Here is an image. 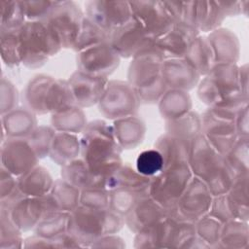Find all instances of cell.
Segmentation results:
<instances>
[{"label": "cell", "mask_w": 249, "mask_h": 249, "mask_svg": "<svg viewBox=\"0 0 249 249\" xmlns=\"http://www.w3.org/2000/svg\"><path fill=\"white\" fill-rule=\"evenodd\" d=\"M81 156L89 168L106 178L123 162L122 148L105 121L95 120L87 124L80 138Z\"/></svg>", "instance_id": "cell-1"}, {"label": "cell", "mask_w": 249, "mask_h": 249, "mask_svg": "<svg viewBox=\"0 0 249 249\" xmlns=\"http://www.w3.org/2000/svg\"><path fill=\"white\" fill-rule=\"evenodd\" d=\"M188 164L193 175L207 185L213 196L227 194L236 178L224 156L213 148L203 133L191 141Z\"/></svg>", "instance_id": "cell-2"}, {"label": "cell", "mask_w": 249, "mask_h": 249, "mask_svg": "<svg viewBox=\"0 0 249 249\" xmlns=\"http://www.w3.org/2000/svg\"><path fill=\"white\" fill-rule=\"evenodd\" d=\"M197 235L195 223L168 214L157 224L136 232L135 248H194Z\"/></svg>", "instance_id": "cell-3"}, {"label": "cell", "mask_w": 249, "mask_h": 249, "mask_svg": "<svg viewBox=\"0 0 249 249\" xmlns=\"http://www.w3.org/2000/svg\"><path fill=\"white\" fill-rule=\"evenodd\" d=\"M22 100L24 107L35 115L53 114L74 105L67 80L37 75L26 85Z\"/></svg>", "instance_id": "cell-4"}, {"label": "cell", "mask_w": 249, "mask_h": 249, "mask_svg": "<svg viewBox=\"0 0 249 249\" xmlns=\"http://www.w3.org/2000/svg\"><path fill=\"white\" fill-rule=\"evenodd\" d=\"M124 225L123 216L108 209H94L79 205L70 212L68 232L82 247H89L99 237L117 233Z\"/></svg>", "instance_id": "cell-5"}, {"label": "cell", "mask_w": 249, "mask_h": 249, "mask_svg": "<svg viewBox=\"0 0 249 249\" xmlns=\"http://www.w3.org/2000/svg\"><path fill=\"white\" fill-rule=\"evenodd\" d=\"M21 64L30 69L42 67L62 49L55 32L44 21H30L19 28Z\"/></svg>", "instance_id": "cell-6"}, {"label": "cell", "mask_w": 249, "mask_h": 249, "mask_svg": "<svg viewBox=\"0 0 249 249\" xmlns=\"http://www.w3.org/2000/svg\"><path fill=\"white\" fill-rule=\"evenodd\" d=\"M189 164H177L164 168L151 178L149 196L164 208H174L193 178Z\"/></svg>", "instance_id": "cell-7"}, {"label": "cell", "mask_w": 249, "mask_h": 249, "mask_svg": "<svg viewBox=\"0 0 249 249\" xmlns=\"http://www.w3.org/2000/svg\"><path fill=\"white\" fill-rule=\"evenodd\" d=\"M201 117V133L205 135L213 148L225 156L237 139L235 117L216 107H209Z\"/></svg>", "instance_id": "cell-8"}, {"label": "cell", "mask_w": 249, "mask_h": 249, "mask_svg": "<svg viewBox=\"0 0 249 249\" xmlns=\"http://www.w3.org/2000/svg\"><path fill=\"white\" fill-rule=\"evenodd\" d=\"M140 102L133 88L127 83L119 80L108 81L105 90L97 103L99 112L109 120L133 116Z\"/></svg>", "instance_id": "cell-9"}, {"label": "cell", "mask_w": 249, "mask_h": 249, "mask_svg": "<svg viewBox=\"0 0 249 249\" xmlns=\"http://www.w3.org/2000/svg\"><path fill=\"white\" fill-rule=\"evenodd\" d=\"M85 14L74 1H55L44 21L55 32L62 48L72 49L81 30Z\"/></svg>", "instance_id": "cell-10"}, {"label": "cell", "mask_w": 249, "mask_h": 249, "mask_svg": "<svg viewBox=\"0 0 249 249\" xmlns=\"http://www.w3.org/2000/svg\"><path fill=\"white\" fill-rule=\"evenodd\" d=\"M212 199L213 196L207 185L193 176L176 206L169 211L180 220L196 223L208 214Z\"/></svg>", "instance_id": "cell-11"}, {"label": "cell", "mask_w": 249, "mask_h": 249, "mask_svg": "<svg viewBox=\"0 0 249 249\" xmlns=\"http://www.w3.org/2000/svg\"><path fill=\"white\" fill-rule=\"evenodd\" d=\"M129 5L132 18L155 40L171 30L175 24L164 1H129Z\"/></svg>", "instance_id": "cell-12"}, {"label": "cell", "mask_w": 249, "mask_h": 249, "mask_svg": "<svg viewBox=\"0 0 249 249\" xmlns=\"http://www.w3.org/2000/svg\"><path fill=\"white\" fill-rule=\"evenodd\" d=\"M85 17L111 34L132 18L129 1L90 0L85 3Z\"/></svg>", "instance_id": "cell-13"}, {"label": "cell", "mask_w": 249, "mask_h": 249, "mask_svg": "<svg viewBox=\"0 0 249 249\" xmlns=\"http://www.w3.org/2000/svg\"><path fill=\"white\" fill-rule=\"evenodd\" d=\"M3 209L21 231L34 230L45 215L57 210L49 194L36 197L23 196Z\"/></svg>", "instance_id": "cell-14"}, {"label": "cell", "mask_w": 249, "mask_h": 249, "mask_svg": "<svg viewBox=\"0 0 249 249\" xmlns=\"http://www.w3.org/2000/svg\"><path fill=\"white\" fill-rule=\"evenodd\" d=\"M76 62L80 72L108 78L120 65L121 57L108 41L77 53Z\"/></svg>", "instance_id": "cell-15"}, {"label": "cell", "mask_w": 249, "mask_h": 249, "mask_svg": "<svg viewBox=\"0 0 249 249\" xmlns=\"http://www.w3.org/2000/svg\"><path fill=\"white\" fill-rule=\"evenodd\" d=\"M153 39L132 18L110 34L109 43L121 58H133L154 45Z\"/></svg>", "instance_id": "cell-16"}, {"label": "cell", "mask_w": 249, "mask_h": 249, "mask_svg": "<svg viewBox=\"0 0 249 249\" xmlns=\"http://www.w3.org/2000/svg\"><path fill=\"white\" fill-rule=\"evenodd\" d=\"M39 158L27 138H7L1 147V167L17 178L38 165Z\"/></svg>", "instance_id": "cell-17"}, {"label": "cell", "mask_w": 249, "mask_h": 249, "mask_svg": "<svg viewBox=\"0 0 249 249\" xmlns=\"http://www.w3.org/2000/svg\"><path fill=\"white\" fill-rule=\"evenodd\" d=\"M164 58L154 48V45L140 53L128 66L127 83L133 89L148 86L161 78V66Z\"/></svg>", "instance_id": "cell-18"}, {"label": "cell", "mask_w": 249, "mask_h": 249, "mask_svg": "<svg viewBox=\"0 0 249 249\" xmlns=\"http://www.w3.org/2000/svg\"><path fill=\"white\" fill-rule=\"evenodd\" d=\"M74 105L80 108L97 104L108 84V78L95 77L76 70L67 80Z\"/></svg>", "instance_id": "cell-19"}, {"label": "cell", "mask_w": 249, "mask_h": 249, "mask_svg": "<svg viewBox=\"0 0 249 249\" xmlns=\"http://www.w3.org/2000/svg\"><path fill=\"white\" fill-rule=\"evenodd\" d=\"M199 32V30L185 23H175L171 30L155 40L154 48L164 59L183 58Z\"/></svg>", "instance_id": "cell-20"}, {"label": "cell", "mask_w": 249, "mask_h": 249, "mask_svg": "<svg viewBox=\"0 0 249 249\" xmlns=\"http://www.w3.org/2000/svg\"><path fill=\"white\" fill-rule=\"evenodd\" d=\"M168 214V209L161 206L150 196H142L130 212L125 215L124 224L134 233L151 227Z\"/></svg>", "instance_id": "cell-21"}, {"label": "cell", "mask_w": 249, "mask_h": 249, "mask_svg": "<svg viewBox=\"0 0 249 249\" xmlns=\"http://www.w3.org/2000/svg\"><path fill=\"white\" fill-rule=\"evenodd\" d=\"M161 77L168 89L190 90L197 86L200 76L185 58L164 59Z\"/></svg>", "instance_id": "cell-22"}, {"label": "cell", "mask_w": 249, "mask_h": 249, "mask_svg": "<svg viewBox=\"0 0 249 249\" xmlns=\"http://www.w3.org/2000/svg\"><path fill=\"white\" fill-rule=\"evenodd\" d=\"M215 63H235L239 59L240 44L236 35L228 28L219 27L206 36Z\"/></svg>", "instance_id": "cell-23"}, {"label": "cell", "mask_w": 249, "mask_h": 249, "mask_svg": "<svg viewBox=\"0 0 249 249\" xmlns=\"http://www.w3.org/2000/svg\"><path fill=\"white\" fill-rule=\"evenodd\" d=\"M151 178L140 174L129 163L122 162L107 178L106 189H125L143 196L149 195Z\"/></svg>", "instance_id": "cell-24"}, {"label": "cell", "mask_w": 249, "mask_h": 249, "mask_svg": "<svg viewBox=\"0 0 249 249\" xmlns=\"http://www.w3.org/2000/svg\"><path fill=\"white\" fill-rule=\"evenodd\" d=\"M61 178L79 188L80 190L88 188H105L107 178L91 171L82 158L61 166Z\"/></svg>", "instance_id": "cell-25"}, {"label": "cell", "mask_w": 249, "mask_h": 249, "mask_svg": "<svg viewBox=\"0 0 249 249\" xmlns=\"http://www.w3.org/2000/svg\"><path fill=\"white\" fill-rule=\"evenodd\" d=\"M1 116L2 130L7 138H27L37 127L35 114L26 107H17Z\"/></svg>", "instance_id": "cell-26"}, {"label": "cell", "mask_w": 249, "mask_h": 249, "mask_svg": "<svg viewBox=\"0 0 249 249\" xmlns=\"http://www.w3.org/2000/svg\"><path fill=\"white\" fill-rule=\"evenodd\" d=\"M113 130L121 148L130 150L142 143L146 133V125L142 120L133 115L115 120Z\"/></svg>", "instance_id": "cell-27"}, {"label": "cell", "mask_w": 249, "mask_h": 249, "mask_svg": "<svg viewBox=\"0 0 249 249\" xmlns=\"http://www.w3.org/2000/svg\"><path fill=\"white\" fill-rule=\"evenodd\" d=\"M190 147L191 141L183 140L167 133L160 135L154 145V148L162 157L164 168L177 164H188Z\"/></svg>", "instance_id": "cell-28"}, {"label": "cell", "mask_w": 249, "mask_h": 249, "mask_svg": "<svg viewBox=\"0 0 249 249\" xmlns=\"http://www.w3.org/2000/svg\"><path fill=\"white\" fill-rule=\"evenodd\" d=\"M207 76L215 82L225 97L221 105L232 98L245 96L239 88L238 66L235 63H214Z\"/></svg>", "instance_id": "cell-29"}, {"label": "cell", "mask_w": 249, "mask_h": 249, "mask_svg": "<svg viewBox=\"0 0 249 249\" xmlns=\"http://www.w3.org/2000/svg\"><path fill=\"white\" fill-rule=\"evenodd\" d=\"M54 180L49 170L37 165L25 174L18 177V186L24 196H44L50 194Z\"/></svg>", "instance_id": "cell-30"}, {"label": "cell", "mask_w": 249, "mask_h": 249, "mask_svg": "<svg viewBox=\"0 0 249 249\" xmlns=\"http://www.w3.org/2000/svg\"><path fill=\"white\" fill-rule=\"evenodd\" d=\"M187 62L198 73L206 76L215 63L214 54L206 36L198 35L190 45L185 56Z\"/></svg>", "instance_id": "cell-31"}, {"label": "cell", "mask_w": 249, "mask_h": 249, "mask_svg": "<svg viewBox=\"0 0 249 249\" xmlns=\"http://www.w3.org/2000/svg\"><path fill=\"white\" fill-rule=\"evenodd\" d=\"M81 155L80 138L76 134L56 131L49 157L57 164L65 165Z\"/></svg>", "instance_id": "cell-32"}, {"label": "cell", "mask_w": 249, "mask_h": 249, "mask_svg": "<svg viewBox=\"0 0 249 249\" xmlns=\"http://www.w3.org/2000/svg\"><path fill=\"white\" fill-rule=\"evenodd\" d=\"M160 116L165 120L179 118L192 109V99L188 91L168 89L158 102Z\"/></svg>", "instance_id": "cell-33"}, {"label": "cell", "mask_w": 249, "mask_h": 249, "mask_svg": "<svg viewBox=\"0 0 249 249\" xmlns=\"http://www.w3.org/2000/svg\"><path fill=\"white\" fill-rule=\"evenodd\" d=\"M51 124L55 131L73 134L82 133L88 124L83 108L76 105L52 114Z\"/></svg>", "instance_id": "cell-34"}, {"label": "cell", "mask_w": 249, "mask_h": 249, "mask_svg": "<svg viewBox=\"0 0 249 249\" xmlns=\"http://www.w3.org/2000/svg\"><path fill=\"white\" fill-rule=\"evenodd\" d=\"M165 131L171 136L192 141L201 133V117L191 110L179 118L165 121Z\"/></svg>", "instance_id": "cell-35"}, {"label": "cell", "mask_w": 249, "mask_h": 249, "mask_svg": "<svg viewBox=\"0 0 249 249\" xmlns=\"http://www.w3.org/2000/svg\"><path fill=\"white\" fill-rule=\"evenodd\" d=\"M249 244L247 222L231 220L222 226L220 240L217 247L231 249H246Z\"/></svg>", "instance_id": "cell-36"}, {"label": "cell", "mask_w": 249, "mask_h": 249, "mask_svg": "<svg viewBox=\"0 0 249 249\" xmlns=\"http://www.w3.org/2000/svg\"><path fill=\"white\" fill-rule=\"evenodd\" d=\"M248 175L237 176L227 193V196L235 220L248 222Z\"/></svg>", "instance_id": "cell-37"}, {"label": "cell", "mask_w": 249, "mask_h": 249, "mask_svg": "<svg viewBox=\"0 0 249 249\" xmlns=\"http://www.w3.org/2000/svg\"><path fill=\"white\" fill-rule=\"evenodd\" d=\"M49 195L57 210L70 213L80 205L81 190L62 178L54 180Z\"/></svg>", "instance_id": "cell-38"}, {"label": "cell", "mask_w": 249, "mask_h": 249, "mask_svg": "<svg viewBox=\"0 0 249 249\" xmlns=\"http://www.w3.org/2000/svg\"><path fill=\"white\" fill-rule=\"evenodd\" d=\"M69 216V212L60 210L48 213L34 228L35 234L43 238L52 239L68 231Z\"/></svg>", "instance_id": "cell-39"}, {"label": "cell", "mask_w": 249, "mask_h": 249, "mask_svg": "<svg viewBox=\"0 0 249 249\" xmlns=\"http://www.w3.org/2000/svg\"><path fill=\"white\" fill-rule=\"evenodd\" d=\"M227 164L235 176L248 175L249 170V137H237L236 141L224 156Z\"/></svg>", "instance_id": "cell-40"}, {"label": "cell", "mask_w": 249, "mask_h": 249, "mask_svg": "<svg viewBox=\"0 0 249 249\" xmlns=\"http://www.w3.org/2000/svg\"><path fill=\"white\" fill-rule=\"evenodd\" d=\"M1 58L8 67H17L21 64L19 29H0Z\"/></svg>", "instance_id": "cell-41"}, {"label": "cell", "mask_w": 249, "mask_h": 249, "mask_svg": "<svg viewBox=\"0 0 249 249\" xmlns=\"http://www.w3.org/2000/svg\"><path fill=\"white\" fill-rule=\"evenodd\" d=\"M110 34L98 27L85 17L81 30L72 48L76 53H80L89 48L94 47L104 42H108Z\"/></svg>", "instance_id": "cell-42"}, {"label": "cell", "mask_w": 249, "mask_h": 249, "mask_svg": "<svg viewBox=\"0 0 249 249\" xmlns=\"http://www.w3.org/2000/svg\"><path fill=\"white\" fill-rule=\"evenodd\" d=\"M0 14V29H19L26 21L20 1L2 0Z\"/></svg>", "instance_id": "cell-43"}, {"label": "cell", "mask_w": 249, "mask_h": 249, "mask_svg": "<svg viewBox=\"0 0 249 249\" xmlns=\"http://www.w3.org/2000/svg\"><path fill=\"white\" fill-rule=\"evenodd\" d=\"M22 231L11 220L8 212L1 208L0 212V247L20 248L23 247Z\"/></svg>", "instance_id": "cell-44"}, {"label": "cell", "mask_w": 249, "mask_h": 249, "mask_svg": "<svg viewBox=\"0 0 249 249\" xmlns=\"http://www.w3.org/2000/svg\"><path fill=\"white\" fill-rule=\"evenodd\" d=\"M109 209L123 217L130 212V210L134 207V205L142 196H145L143 195L125 189H114L109 191Z\"/></svg>", "instance_id": "cell-45"}, {"label": "cell", "mask_w": 249, "mask_h": 249, "mask_svg": "<svg viewBox=\"0 0 249 249\" xmlns=\"http://www.w3.org/2000/svg\"><path fill=\"white\" fill-rule=\"evenodd\" d=\"M208 13V1H183L181 18L178 23H185L200 31Z\"/></svg>", "instance_id": "cell-46"}, {"label": "cell", "mask_w": 249, "mask_h": 249, "mask_svg": "<svg viewBox=\"0 0 249 249\" xmlns=\"http://www.w3.org/2000/svg\"><path fill=\"white\" fill-rule=\"evenodd\" d=\"M135 168L143 176L152 178L163 170L162 157L155 148L142 151L136 158Z\"/></svg>", "instance_id": "cell-47"}, {"label": "cell", "mask_w": 249, "mask_h": 249, "mask_svg": "<svg viewBox=\"0 0 249 249\" xmlns=\"http://www.w3.org/2000/svg\"><path fill=\"white\" fill-rule=\"evenodd\" d=\"M195 226L196 235L204 243H206L209 247H217L223 226L220 221L207 214L196 221Z\"/></svg>", "instance_id": "cell-48"}, {"label": "cell", "mask_w": 249, "mask_h": 249, "mask_svg": "<svg viewBox=\"0 0 249 249\" xmlns=\"http://www.w3.org/2000/svg\"><path fill=\"white\" fill-rule=\"evenodd\" d=\"M55 130L53 126L40 125L27 137L30 145L34 149L39 159H43L50 155L51 146L55 135Z\"/></svg>", "instance_id": "cell-49"}, {"label": "cell", "mask_w": 249, "mask_h": 249, "mask_svg": "<svg viewBox=\"0 0 249 249\" xmlns=\"http://www.w3.org/2000/svg\"><path fill=\"white\" fill-rule=\"evenodd\" d=\"M109 200L110 193L105 188H88L81 190V205L94 209H108Z\"/></svg>", "instance_id": "cell-50"}, {"label": "cell", "mask_w": 249, "mask_h": 249, "mask_svg": "<svg viewBox=\"0 0 249 249\" xmlns=\"http://www.w3.org/2000/svg\"><path fill=\"white\" fill-rule=\"evenodd\" d=\"M20 3L24 11L26 20L30 21L44 20L55 5V1L49 0H28L20 1Z\"/></svg>", "instance_id": "cell-51"}, {"label": "cell", "mask_w": 249, "mask_h": 249, "mask_svg": "<svg viewBox=\"0 0 249 249\" xmlns=\"http://www.w3.org/2000/svg\"><path fill=\"white\" fill-rule=\"evenodd\" d=\"M133 89L140 103L155 104L160 101V99L164 94V92L168 89V88L161 77L156 82L148 86H145L139 89Z\"/></svg>", "instance_id": "cell-52"}, {"label": "cell", "mask_w": 249, "mask_h": 249, "mask_svg": "<svg viewBox=\"0 0 249 249\" xmlns=\"http://www.w3.org/2000/svg\"><path fill=\"white\" fill-rule=\"evenodd\" d=\"M208 214L220 221L222 224L235 220L227 194L213 196Z\"/></svg>", "instance_id": "cell-53"}, {"label": "cell", "mask_w": 249, "mask_h": 249, "mask_svg": "<svg viewBox=\"0 0 249 249\" xmlns=\"http://www.w3.org/2000/svg\"><path fill=\"white\" fill-rule=\"evenodd\" d=\"M18 94L15 85L6 78L1 79V115L17 108Z\"/></svg>", "instance_id": "cell-54"}, {"label": "cell", "mask_w": 249, "mask_h": 249, "mask_svg": "<svg viewBox=\"0 0 249 249\" xmlns=\"http://www.w3.org/2000/svg\"><path fill=\"white\" fill-rule=\"evenodd\" d=\"M227 16L218 1H208V13L206 19L200 28L202 32H211L221 26Z\"/></svg>", "instance_id": "cell-55"}, {"label": "cell", "mask_w": 249, "mask_h": 249, "mask_svg": "<svg viewBox=\"0 0 249 249\" xmlns=\"http://www.w3.org/2000/svg\"><path fill=\"white\" fill-rule=\"evenodd\" d=\"M125 246L124 241L122 237L117 235L116 233L112 234H106L101 237H99L97 240H95L89 247L99 248V247H105V248H124Z\"/></svg>", "instance_id": "cell-56"}, {"label": "cell", "mask_w": 249, "mask_h": 249, "mask_svg": "<svg viewBox=\"0 0 249 249\" xmlns=\"http://www.w3.org/2000/svg\"><path fill=\"white\" fill-rule=\"evenodd\" d=\"M248 106L241 110L235 117V131L237 137H249V120Z\"/></svg>", "instance_id": "cell-57"}, {"label": "cell", "mask_w": 249, "mask_h": 249, "mask_svg": "<svg viewBox=\"0 0 249 249\" xmlns=\"http://www.w3.org/2000/svg\"><path fill=\"white\" fill-rule=\"evenodd\" d=\"M224 13L228 17H235L241 14V1H218Z\"/></svg>", "instance_id": "cell-58"}, {"label": "cell", "mask_w": 249, "mask_h": 249, "mask_svg": "<svg viewBox=\"0 0 249 249\" xmlns=\"http://www.w3.org/2000/svg\"><path fill=\"white\" fill-rule=\"evenodd\" d=\"M238 84L242 93L248 96V65L246 63L238 67Z\"/></svg>", "instance_id": "cell-59"}]
</instances>
